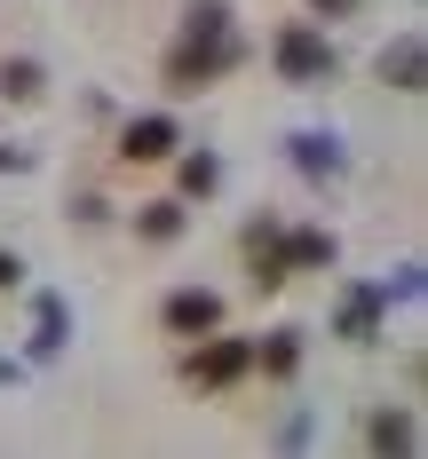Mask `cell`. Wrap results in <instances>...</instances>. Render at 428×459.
Listing matches in <instances>:
<instances>
[{
    "mask_svg": "<svg viewBox=\"0 0 428 459\" xmlns=\"http://www.w3.org/2000/svg\"><path fill=\"white\" fill-rule=\"evenodd\" d=\"M223 64H231V40H223V8L206 0V8L190 16V40L175 48V64H167V80H175V88H206V80H214Z\"/></svg>",
    "mask_w": 428,
    "mask_h": 459,
    "instance_id": "6da1fadb",
    "label": "cell"
},
{
    "mask_svg": "<svg viewBox=\"0 0 428 459\" xmlns=\"http://www.w3.org/2000/svg\"><path fill=\"white\" fill-rule=\"evenodd\" d=\"M278 72H285V80H326V72H333V48L318 40L310 24H285V32H278Z\"/></svg>",
    "mask_w": 428,
    "mask_h": 459,
    "instance_id": "7a4b0ae2",
    "label": "cell"
},
{
    "mask_svg": "<svg viewBox=\"0 0 428 459\" xmlns=\"http://www.w3.org/2000/svg\"><path fill=\"white\" fill-rule=\"evenodd\" d=\"M246 365H254V349H246V341H214V349H198V357H190V380L223 388V380H238Z\"/></svg>",
    "mask_w": 428,
    "mask_h": 459,
    "instance_id": "3957f363",
    "label": "cell"
},
{
    "mask_svg": "<svg viewBox=\"0 0 428 459\" xmlns=\"http://www.w3.org/2000/svg\"><path fill=\"white\" fill-rule=\"evenodd\" d=\"M214 317H223L214 293H175L167 301V333H214Z\"/></svg>",
    "mask_w": 428,
    "mask_h": 459,
    "instance_id": "277c9868",
    "label": "cell"
},
{
    "mask_svg": "<svg viewBox=\"0 0 428 459\" xmlns=\"http://www.w3.org/2000/svg\"><path fill=\"white\" fill-rule=\"evenodd\" d=\"M119 151H127L135 167H151V159H167V151H175V119H135Z\"/></svg>",
    "mask_w": 428,
    "mask_h": 459,
    "instance_id": "5b68a950",
    "label": "cell"
},
{
    "mask_svg": "<svg viewBox=\"0 0 428 459\" xmlns=\"http://www.w3.org/2000/svg\"><path fill=\"white\" fill-rule=\"evenodd\" d=\"M380 80H397L405 95L421 88V40H397V56H380Z\"/></svg>",
    "mask_w": 428,
    "mask_h": 459,
    "instance_id": "8992f818",
    "label": "cell"
},
{
    "mask_svg": "<svg viewBox=\"0 0 428 459\" xmlns=\"http://www.w3.org/2000/svg\"><path fill=\"white\" fill-rule=\"evenodd\" d=\"M285 262H293V270H318V262H333V238H318V230H293Z\"/></svg>",
    "mask_w": 428,
    "mask_h": 459,
    "instance_id": "52a82bcc",
    "label": "cell"
},
{
    "mask_svg": "<svg viewBox=\"0 0 428 459\" xmlns=\"http://www.w3.org/2000/svg\"><path fill=\"white\" fill-rule=\"evenodd\" d=\"M0 88L16 95V103H24V95H40V64H0Z\"/></svg>",
    "mask_w": 428,
    "mask_h": 459,
    "instance_id": "ba28073f",
    "label": "cell"
},
{
    "mask_svg": "<svg viewBox=\"0 0 428 459\" xmlns=\"http://www.w3.org/2000/svg\"><path fill=\"white\" fill-rule=\"evenodd\" d=\"M175 230H183V214H175L167 198H159V206H143V238H175Z\"/></svg>",
    "mask_w": 428,
    "mask_h": 459,
    "instance_id": "9c48e42d",
    "label": "cell"
},
{
    "mask_svg": "<svg viewBox=\"0 0 428 459\" xmlns=\"http://www.w3.org/2000/svg\"><path fill=\"white\" fill-rule=\"evenodd\" d=\"M373 444H380V452H405V444H413V428L389 412V420H373Z\"/></svg>",
    "mask_w": 428,
    "mask_h": 459,
    "instance_id": "30bf717a",
    "label": "cell"
},
{
    "mask_svg": "<svg viewBox=\"0 0 428 459\" xmlns=\"http://www.w3.org/2000/svg\"><path fill=\"white\" fill-rule=\"evenodd\" d=\"M293 357H301V349H293V333H278V341H270V372H293Z\"/></svg>",
    "mask_w": 428,
    "mask_h": 459,
    "instance_id": "8fae6325",
    "label": "cell"
},
{
    "mask_svg": "<svg viewBox=\"0 0 428 459\" xmlns=\"http://www.w3.org/2000/svg\"><path fill=\"white\" fill-rule=\"evenodd\" d=\"M310 8H326V16H349V8H357V0H310Z\"/></svg>",
    "mask_w": 428,
    "mask_h": 459,
    "instance_id": "7c38bea8",
    "label": "cell"
},
{
    "mask_svg": "<svg viewBox=\"0 0 428 459\" xmlns=\"http://www.w3.org/2000/svg\"><path fill=\"white\" fill-rule=\"evenodd\" d=\"M16 277H24V270H16V254H0V285H16Z\"/></svg>",
    "mask_w": 428,
    "mask_h": 459,
    "instance_id": "4fadbf2b",
    "label": "cell"
}]
</instances>
